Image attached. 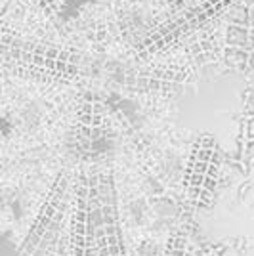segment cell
<instances>
[{
    "label": "cell",
    "instance_id": "1",
    "mask_svg": "<svg viewBox=\"0 0 254 256\" xmlns=\"http://www.w3.org/2000/svg\"><path fill=\"white\" fill-rule=\"evenodd\" d=\"M186 2H188V0H172V4H174L176 8H182V6L186 4Z\"/></svg>",
    "mask_w": 254,
    "mask_h": 256
}]
</instances>
